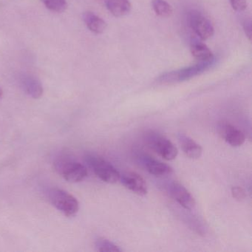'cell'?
<instances>
[{
    "label": "cell",
    "instance_id": "1",
    "mask_svg": "<svg viewBox=\"0 0 252 252\" xmlns=\"http://www.w3.org/2000/svg\"><path fill=\"white\" fill-rule=\"evenodd\" d=\"M146 144L152 150L166 160L176 158L178 154V148L161 134L149 130L144 134Z\"/></svg>",
    "mask_w": 252,
    "mask_h": 252
},
{
    "label": "cell",
    "instance_id": "2",
    "mask_svg": "<svg viewBox=\"0 0 252 252\" xmlns=\"http://www.w3.org/2000/svg\"><path fill=\"white\" fill-rule=\"evenodd\" d=\"M212 62L200 63L191 67H185L174 71L167 72L159 76L157 82L160 84H174L189 80L209 70L212 65Z\"/></svg>",
    "mask_w": 252,
    "mask_h": 252
},
{
    "label": "cell",
    "instance_id": "3",
    "mask_svg": "<svg viewBox=\"0 0 252 252\" xmlns=\"http://www.w3.org/2000/svg\"><path fill=\"white\" fill-rule=\"evenodd\" d=\"M49 198L53 206L65 216H74L79 212V203L77 199L64 190L53 189L49 191Z\"/></svg>",
    "mask_w": 252,
    "mask_h": 252
},
{
    "label": "cell",
    "instance_id": "4",
    "mask_svg": "<svg viewBox=\"0 0 252 252\" xmlns=\"http://www.w3.org/2000/svg\"><path fill=\"white\" fill-rule=\"evenodd\" d=\"M85 159L94 173L104 182L116 184L120 180L119 171L104 159L92 155H88Z\"/></svg>",
    "mask_w": 252,
    "mask_h": 252
},
{
    "label": "cell",
    "instance_id": "5",
    "mask_svg": "<svg viewBox=\"0 0 252 252\" xmlns=\"http://www.w3.org/2000/svg\"><path fill=\"white\" fill-rule=\"evenodd\" d=\"M57 170L64 180L70 183L83 181L88 176V169L82 163L71 160H63L58 163Z\"/></svg>",
    "mask_w": 252,
    "mask_h": 252
},
{
    "label": "cell",
    "instance_id": "6",
    "mask_svg": "<svg viewBox=\"0 0 252 252\" xmlns=\"http://www.w3.org/2000/svg\"><path fill=\"white\" fill-rule=\"evenodd\" d=\"M189 24L194 33L202 40H207L213 36L215 29L209 19L197 11H193L189 17Z\"/></svg>",
    "mask_w": 252,
    "mask_h": 252
},
{
    "label": "cell",
    "instance_id": "7",
    "mask_svg": "<svg viewBox=\"0 0 252 252\" xmlns=\"http://www.w3.org/2000/svg\"><path fill=\"white\" fill-rule=\"evenodd\" d=\"M168 191L171 197L187 210H191L195 206V200L191 193L178 182H172L168 185Z\"/></svg>",
    "mask_w": 252,
    "mask_h": 252
},
{
    "label": "cell",
    "instance_id": "8",
    "mask_svg": "<svg viewBox=\"0 0 252 252\" xmlns=\"http://www.w3.org/2000/svg\"><path fill=\"white\" fill-rule=\"evenodd\" d=\"M120 180L122 184L132 192L141 196L147 194V183L139 174L134 172H125L120 177Z\"/></svg>",
    "mask_w": 252,
    "mask_h": 252
},
{
    "label": "cell",
    "instance_id": "9",
    "mask_svg": "<svg viewBox=\"0 0 252 252\" xmlns=\"http://www.w3.org/2000/svg\"><path fill=\"white\" fill-rule=\"evenodd\" d=\"M20 82L26 94L32 98H39L43 94V87L40 81L33 75L23 73L20 76Z\"/></svg>",
    "mask_w": 252,
    "mask_h": 252
},
{
    "label": "cell",
    "instance_id": "10",
    "mask_svg": "<svg viewBox=\"0 0 252 252\" xmlns=\"http://www.w3.org/2000/svg\"><path fill=\"white\" fill-rule=\"evenodd\" d=\"M220 133L222 138L232 147H240L244 144L246 140L244 133L235 126L229 124H225L220 126Z\"/></svg>",
    "mask_w": 252,
    "mask_h": 252
},
{
    "label": "cell",
    "instance_id": "11",
    "mask_svg": "<svg viewBox=\"0 0 252 252\" xmlns=\"http://www.w3.org/2000/svg\"><path fill=\"white\" fill-rule=\"evenodd\" d=\"M141 158H142L141 161H142L143 164L151 175H155V176L163 177L171 175L173 172L172 168L163 162L159 161L150 156H143Z\"/></svg>",
    "mask_w": 252,
    "mask_h": 252
},
{
    "label": "cell",
    "instance_id": "12",
    "mask_svg": "<svg viewBox=\"0 0 252 252\" xmlns=\"http://www.w3.org/2000/svg\"><path fill=\"white\" fill-rule=\"evenodd\" d=\"M178 138L181 149L187 157L191 159H197L200 158L203 153V149L194 140L184 134H180Z\"/></svg>",
    "mask_w": 252,
    "mask_h": 252
},
{
    "label": "cell",
    "instance_id": "13",
    "mask_svg": "<svg viewBox=\"0 0 252 252\" xmlns=\"http://www.w3.org/2000/svg\"><path fill=\"white\" fill-rule=\"evenodd\" d=\"M83 20L87 27L93 33L100 34L107 29V25L106 22L93 12H85L83 14Z\"/></svg>",
    "mask_w": 252,
    "mask_h": 252
},
{
    "label": "cell",
    "instance_id": "14",
    "mask_svg": "<svg viewBox=\"0 0 252 252\" xmlns=\"http://www.w3.org/2000/svg\"><path fill=\"white\" fill-rule=\"evenodd\" d=\"M106 5L108 11L116 17L127 15L132 9L129 0H107Z\"/></svg>",
    "mask_w": 252,
    "mask_h": 252
},
{
    "label": "cell",
    "instance_id": "15",
    "mask_svg": "<svg viewBox=\"0 0 252 252\" xmlns=\"http://www.w3.org/2000/svg\"><path fill=\"white\" fill-rule=\"evenodd\" d=\"M191 55L200 63H208L214 60L213 54L203 42H194L191 45Z\"/></svg>",
    "mask_w": 252,
    "mask_h": 252
},
{
    "label": "cell",
    "instance_id": "16",
    "mask_svg": "<svg viewBox=\"0 0 252 252\" xmlns=\"http://www.w3.org/2000/svg\"><path fill=\"white\" fill-rule=\"evenodd\" d=\"M152 5L156 15L162 18L170 17L173 12L172 7L165 0H153Z\"/></svg>",
    "mask_w": 252,
    "mask_h": 252
},
{
    "label": "cell",
    "instance_id": "17",
    "mask_svg": "<svg viewBox=\"0 0 252 252\" xmlns=\"http://www.w3.org/2000/svg\"><path fill=\"white\" fill-rule=\"evenodd\" d=\"M95 249L98 252H122V249L116 246L114 243H112L109 240L105 238H98L95 241Z\"/></svg>",
    "mask_w": 252,
    "mask_h": 252
},
{
    "label": "cell",
    "instance_id": "18",
    "mask_svg": "<svg viewBox=\"0 0 252 252\" xmlns=\"http://www.w3.org/2000/svg\"><path fill=\"white\" fill-rule=\"evenodd\" d=\"M42 2L48 9L54 12L63 13L67 8L66 0H42Z\"/></svg>",
    "mask_w": 252,
    "mask_h": 252
},
{
    "label": "cell",
    "instance_id": "19",
    "mask_svg": "<svg viewBox=\"0 0 252 252\" xmlns=\"http://www.w3.org/2000/svg\"><path fill=\"white\" fill-rule=\"evenodd\" d=\"M231 194H232L233 197L237 201H243L246 197V191L240 187H232Z\"/></svg>",
    "mask_w": 252,
    "mask_h": 252
},
{
    "label": "cell",
    "instance_id": "20",
    "mask_svg": "<svg viewBox=\"0 0 252 252\" xmlns=\"http://www.w3.org/2000/svg\"><path fill=\"white\" fill-rule=\"evenodd\" d=\"M230 4L234 11L242 12L247 8L246 0H229Z\"/></svg>",
    "mask_w": 252,
    "mask_h": 252
},
{
    "label": "cell",
    "instance_id": "21",
    "mask_svg": "<svg viewBox=\"0 0 252 252\" xmlns=\"http://www.w3.org/2000/svg\"><path fill=\"white\" fill-rule=\"evenodd\" d=\"M243 29L246 36L249 38V40H252V21L250 19H246L243 23Z\"/></svg>",
    "mask_w": 252,
    "mask_h": 252
},
{
    "label": "cell",
    "instance_id": "22",
    "mask_svg": "<svg viewBox=\"0 0 252 252\" xmlns=\"http://www.w3.org/2000/svg\"><path fill=\"white\" fill-rule=\"evenodd\" d=\"M3 95V91H2V88H0V99L2 98Z\"/></svg>",
    "mask_w": 252,
    "mask_h": 252
}]
</instances>
